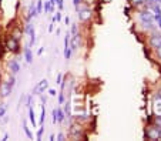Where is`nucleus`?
Returning <instances> with one entry per match:
<instances>
[{
	"label": "nucleus",
	"mask_w": 161,
	"mask_h": 141,
	"mask_svg": "<svg viewBox=\"0 0 161 141\" xmlns=\"http://www.w3.org/2000/svg\"><path fill=\"white\" fill-rule=\"evenodd\" d=\"M61 83V74H58L57 76V84H60Z\"/></svg>",
	"instance_id": "nucleus-34"
},
{
	"label": "nucleus",
	"mask_w": 161,
	"mask_h": 141,
	"mask_svg": "<svg viewBox=\"0 0 161 141\" xmlns=\"http://www.w3.org/2000/svg\"><path fill=\"white\" fill-rule=\"evenodd\" d=\"M9 70L12 74H17L19 71H20V64H19V62L16 58H13V60L9 62Z\"/></svg>",
	"instance_id": "nucleus-9"
},
{
	"label": "nucleus",
	"mask_w": 161,
	"mask_h": 141,
	"mask_svg": "<svg viewBox=\"0 0 161 141\" xmlns=\"http://www.w3.org/2000/svg\"><path fill=\"white\" fill-rule=\"evenodd\" d=\"M43 49H44V47H40V49H39V52H37V54H42V53H43Z\"/></svg>",
	"instance_id": "nucleus-37"
},
{
	"label": "nucleus",
	"mask_w": 161,
	"mask_h": 141,
	"mask_svg": "<svg viewBox=\"0 0 161 141\" xmlns=\"http://www.w3.org/2000/svg\"><path fill=\"white\" fill-rule=\"evenodd\" d=\"M7 111V104H0V118H3Z\"/></svg>",
	"instance_id": "nucleus-19"
},
{
	"label": "nucleus",
	"mask_w": 161,
	"mask_h": 141,
	"mask_svg": "<svg viewBox=\"0 0 161 141\" xmlns=\"http://www.w3.org/2000/svg\"><path fill=\"white\" fill-rule=\"evenodd\" d=\"M6 46H4L2 41H0V60H3V57H4V53H6Z\"/></svg>",
	"instance_id": "nucleus-18"
},
{
	"label": "nucleus",
	"mask_w": 161,
	"mask_h": 141,
	"mask_svg": "<svg viewBox=\"0 0 161 141\" xmlns=\"http://www.w3.org/2000/svg\"><path fill=\"white\" fill-rule=\"evenodd\" d=\"M150 44H151L154 49L161 47V36L160 34H154V36L150 37Z\"/></svg>",
	"instance_id": "nucleus-10"
},
{
	"label": "nucleus",
	"mask_w": 161,
	"mask_h": 141,
	"mask_svg": "<svg viewBox=\"0 0 161 141\" xmlns=\"http://www.w3.org/2000/svg\"><path fill=\"white\" fill-rule=\"evenodd\" d=\"M26 106H27V107H30V106H31V97H30V95L26 98Z\"/></svg>",
	"instance_id": "nucleus-29"
},
{
	"label": "nucleus",
	"mask_w": 161,
	"mask_h": 141,
	"mask_svg": "<svg viewBox=\"0 0 161 141\" xmlns=\"http://www.w3.org/2000/svg\"><path fill=\"white\" fill-rule=\"evenodd\" d=\"M77 12H79V20L80 22H86V20H88V19L91 17V12L90 9H77Z\"/></svg>",
	"instance_id": "nucleus-6"
},
{
	"label": "nucleus",
	"mask_w": 161,
	"mask_h": 141,
	"mask_svg": "<svg viewBox=\"0 0 161 141\" xmlns=\"http://www.w3.org/2000/svg\"><path fill=\"white\" fill-rule=\"evenodd\" d=\"M43 130H44V124H43V126H40L39 127V130H37V140H42V134H43Z\"/></svg>",
	"instance_id": "nucleus-22"
},
{
	"label": "nucleus",
	"mask_w": 161,
	"mask_h": 141,
	"mask_svg": "<svg viewBox=\"0 0 161 141\" xmlns=\"http://www.w3.org/2000/svg\"><path fill=\"white\" fill-rule=\"evenodd\" d=\"M29 120H30L31 126H33V128L36 127V116H34V110L31 108V106L29 107Z\"/></svg>",
	"instance_id": "nucleus-14"
},
{
	"label": "nucleus",
	"mask_w": 161,
	"mask_h": 141,
	"mask_svg": "<svg viewBox=\"0 0 161 141\" xmlns=\"http://www.w3.org/2000/svg\"><path fill=\"white\" fill-rule=\"evenodd\" d=\"M70 34H77V24H71V31Z\"/></svg>",
	"instance_id": "nucleus-27"
},
{
	"label": "nucleus",
	"mask_w": 161,
	"mask_h": 141,
	"mask_svg": "<svg viewBox=\"0 0 161 141\" xmlns=\"http://www.w3.org/2000/svg\"><path fill=\"white\" fill-rule=\"evenodd\" d=\"M12 90H13V87L10 86L7 81H6V83H2V84H0V97H2V98H6L7 95H10Z\"/></svg>",
	"instance_id": "nucleus-5"
},
{
	"label": "nucleus",
	"mask_w": 161,
	"mask_h": 141,
	"mask_svg": "<svg viewBox=\"0 0 161 141\" xmlns=\"http://www.w3.org/2000/svg\"><path fill=\"white\" fill-rule=\"evenodd\" d=\"M64 23H66V26L70 24V17H69V16H66V17H64Z\"/></svg>",
	"instance_id": "nucleus-31"
},
{
	"label": "nucleus",
	"mask_w": 161,
	"mask_h": 141,
	"mask_svg": "<svg viewBox=\"0 0 161 141\" xmlns=\"http://www.w3.org/2000/svg\"><path fill=\"white\" fill-rule=\"evenodd\" d=\"M19 41L20 40L14 39V37L10 34L9 37H7V44H6V49L10 50L12 53H14V54H17V53H20V44H19Z\"/></svg>",
	"instance_id": "nucleus-2"
},
{
	"label": "nucleus",
	"mask_w": 161,
	"mask_h": 141,
	"mask_svg": "<svg viewBox=\"0 0 161 141\" xmlns=\"http://www.w3.org/2000/svg\"><path fill=\"white\" fill-rule=\"evenodd\" d=\"M44 120H46V108L42 107V114H40V126L44 124Z\"/></svg>",
	"instance_id": "nucleus-21"
},
{
	"label": "nucleus",
	"mask_w": 161,
	"mask_h": 141,
	"mask_svg": "<svg viewBox=\"0 0 161 141\" xmlns=\"http://www.w3.org/2000/svg\"><path fill=\"white\" fill-rule=\"evenodd\" d=\"M64 100H66V98H64V91H63V90H61V91H60V94H58V104H63V103H64Z\"/></svg>",
	"instance_id": "nucleus-24"
},
{
	"label": "nucleus",
	"mask_w": 161,
	"mask_h": 141,
	"mask_svg": "<svg viewBox=\"0 0 161 141\" xmlns=\"http://www.w3.org/2000/svg\"><path fill=\"white\" fill-rule=\"evenodd\" d=\"M147 137L151 138V140H155V138H161V126L150 127V128H148V133H147Z\"/></svg>",
	"instance_id": "nucleus-4"
},
{
	"label": "nucleus",
	"mask_w": 161,
	"mask_h": 141,
	"mask_svg": "<svg viewBox=\"0 0 161 141\" xmlns=\"http://www.w3.org/2000/svg\"><path fill=\"white\" fill-rule=\"evenodd\" d=\"M79 44H80V34H73V37H70V49L71 52H76L79 49Z\"/></svg>",
	"instance_id": "nucleus-7"
},
{
	"label": "nucleus",
	"mask_w": 161,
	"mask_h": 141,
	"mask_svg": "<svg viewBox=\"0 0 161 141\" xmlns=\"http://www.w3.org/2000/svg\"><path fill=\"white\" fill-rule=\"evenodd\" d=\"M138 20L144 29H154V14H151V12H148V10L141 12L138 14Z\"/></svg>",
	"instance_id": "nucleus-1"
},
{
	"label": "nucleus",
	"mask_w": 161,
	"mask_h": 141,
	"mask_svg": "<svg viewBox=\"0 0 161 141\" xmlns=\"http://www.w3.org/2000/svg\"><path fill=\"white\" fill-rule=\"evenodd\" d=\"M47 89H49V81L46 79H43L36 84V87H34V90H33V94H42V93H44Z\"/></svg>",
	"instance_id": "nucleus-3"
},
{
	"label": "nucleus",
	"mask_w": 161,
	"mask_h": 141,
	"mask_svg": "<svg viewBox=\"0 0 161 141\" xmlns=\"http://www.w3.org/2000/svg\"><path fill=\"white\" fill-rule=\"evenodd\" d=\"M57 140H58V141H63V140H64V134H58V135H57Z\"/></svg>",
	"instance_id": "nucleus-32"
},
{
	"label": "nucleus",
	"mask_w": 161,
	"mask_h": 141,
	"mask_svg": "<svg viewBox=\"0 0 161 141\" xmlns=\"http://www.w3.org/2000/svg\"><path fill=\"white\" fill-rule=\"evenodd\" d=\"M56 94H57V93H56V90H54V89H49V95H52V97H54Z\"/></svg>",
	"instance_id": "nucleus-28"
},
{
	"label": "nucleus",
	"mask_w": 161,
	"mask_h": 141,
	"mask_svg": "<svg viewBox=\"0 0 161 141\" xmlns=\"http://www.w3.org/2000/svg\"><path fill=\"white\" fill-rule=\"evenodd\" d=\"M157 52L160 53V57H161V47H158V49H157Z\"/></svg>",
	"instance_id": "nucleus-39"
},
{
	"label": "nucleus",
	"mask_w": 161,
	"mask_h": 141,
	"mask_svg": "<svg viewBox=\"0 0 161 141\" xmlns=\"http://www.w3.org/2000/svg\"><path fill=\"white\" fill-rule=\"evenodd\" d=\"M60 20H61V13L57 12V13H56V16L53 17V22H60Z\"/></svg>",
	"instance_id": "nucleus-25"
},
{
	"label": "nucleus",
	"mask_w": 161,
	"mask_h": 141,
	"mask_svg": "<svg viewBox=\"0 0 161 141\" xmlns=\"http://www.w3.org/2000/svg\"><path fill=\"white\" fill-rule=\"evenodd\" d=\"M25 58H26V62H27L29 64L33 62V54H31L30 46H26V49H25Z\"/></svg>",
	"instance_id": "nucleus-13"
},
{
	"label": "nucleus",
	"mask_w": 161,
	"mask_h": 141,
	"mask_svg": "<svg viewBox=\"0 0 161 141\" xmlns=\"http://www.w3.org/2000/svg\"><path fill=\"white\" fill-rule=\"evenodd\" d=\"M66 118V114L61 111V108H57V123H63Z\"/></svg>",
	"instance_id": "nucleus-15"
},
{
	"label": "nucleus",
	"mask_w": 161,
	"mask_h": 141,
	"mask_svg": "<svg viewBox=\"0 0 161 141\" xmlns=\"http://www.w3.org/2000/svg\"><path fill=\"white\" fill-rule=\"evenodd\" d=\"M53 9H54V7L52 6V2H50V0L44 2V13H50V12H53Z\"/></svg>",
	"instance_id": "nucleus-16"
},
{
	"label": "nucleus",
	"mask_w": 161,
	"mask_h": 141,
	"mask_svg": "<svg viewBox=\"0 0 161 141\" xmlns=\"http://www.w3.org/2000/svg\"><path fill=\"white\" fill-rule=\"evenodd\" d=\"M56 4H57V7H58V9H64V2H63V0H56Z\"/></svg>",
	"instance_id": "nucleus-26"
},
{
	"label": "nucleus",
	"mask_w": 161,
	"mask_h": 141,
	"mask_svg": "<svg viewBox=\"0 0 161 141\" xmlns=\"http://www.w3.org/2000/svg\"><path fill=\"white\" fill-rule=\"evenodd\" d=\"M81 3V0H73V4H74V7L76 9H79V4Z\"/></svg>",
	"instance_id": "nucleus-30"
},
{
	"label": "nucleus",
	"mask_w": 161,
	"mask_h": 141,
	"mask_svg": "<svg viewBox=\"0 0 161 141\" xmlns=\"http://www.w3.org/2000/svg\"><path fill=\"white\" fill-rule=\"evenodd\" d=\"M7 140H9V134H7V133H6V134L3 135V141H7Z\"/></svg>",
	"instance_id": "nucleus-35"
},
{
	"label": "nucleus",
	"mask_w": 161,
	"mask_h": 141,
	"mask_svg": "<svg viewBox=\"0 0 161 141\" xmlns=\"http://www.w3.org/2000/svg\"><path fill=\"white\" fill-rule=\"evenodd\" d=\"M153 10H154V20L158 23V27L161 29V9L158 4H154L153 6Z\"/></svg>",
	"instance_id": "nucleus-11"
},
{
	"label": "nucleus",
	"mask_w": 161,
	"mask_h": 141,
	"mask_svg": "<svg viewBox=\"0 0 161 141\" xmlns=\"http://www.w3.org/2000/svg\"><path fill=\"white\" fill-rule=\"evenodd\" d=\"M53 26H54V22H53V23H52V24H50V26H49V31H50V33H52V31H53Z\"/></svg>",
	"instance_id": "nucleus-33"
},
{
	"label": "nucleus",
	"mask_w": 161,
	"mask_h": 141,
	"mask_svg": "<svg viewBox=\"0 0 161 141\" xmlns=\"http://www.w3.org/2000/svg\"><path fill=\"white\" fill-rule=\"evenodd\" d=\"M52 117H53V123H57V108H53L52 111Z\"/></svg>",
	"instance_id": "nucleus-23"
},
{
	"label": "nucleus",
	"mask_w": 161,
	"mask_h": 141,
	"mask_svg": "<svg viewBox=\"0 0 161 141\" xmlns=\"http://www.w3.org/2000/svg\"><path fill=\"white\" fill-rule=\"evenodd\" d=\"M148 2H150V3H153V4H158L157 0H148Z\"/></svg>",
	"instance_id": "nucleus-38"
},
{
	"label": "nucleus",
	"mask_w": 161,
	"mask_h": 141,
	"mask_svg": "<svg viewBox=\"0 0 161 141\" xmlns=\"http://www.w3.org/2000/svg\"><path fill=\"white\" fill-rule=\"evenodd\" d=\"M36 12H37V14H40V13L43 12V2L42 0L36 2Z\"/></svg>",
	"instance_id": "nucleus-20"
},
{
	"label": "nucleus",
	"mask_w": 161,
	"mask_h": 141,
	"mask_svg": "<svg viewBox=\"0 0 161 141\" xmlns=\"http://www.w3.org/2000/svg\"><path fill=\"white\" fill-rule=\"evenodd\" d=\"M141 2H143V0H133V3H134V4H140Z\"/></svg>",
	"instance_id": "nucleus-36"
},
{
	"label": "nucleus",
	"mask_w": 161,
	"mask_h": 141,
	"mask_svg": "<svg viewBox=\"0 0 161 141\" xmlns=\"http://www.w3.org/2000/svg\"><path fill=\"white\" fill-rule=\"evenodd\" d=\"M23 128H25V133H26V135H27V138L33 140V133L30 131V128L27 127V124H26V123H23Z\"/></svg>",
	"instance_id": "nucleus-17"
},
{
	"label": "nucleus",
	"mask_w": 161,
	"mask_h": 141,
	"mask_svg": "<svg viewBox=\"0 0 161 141\" xmlns=\"http://www.w3.org/2000/svg\"><path fill=\"white\" fill-rule=\"evenodd\" d=\"M0 4H2V0H0Z\"/></svg>",
	"instance_id": "nucleus-40"
},
{
	"label": "nucleus",
	"mask_w": 161,
	"mask_h": 141,
	"mask_svg": "<svg viewBox=\"0 0 161 141\" xmlns=\"http://www.w3.org/2000/svg\"><path fill=\"white\" fill-rule=\"evenodd\" d=\"M154 110L157 116H161V94H155L154 97Z\"/></svg>",
	"instance_id": "nucleus-12"
},
{
	"label": "nucleus",
	"mask_w": 161,
	"mask_h": 141,
	"mask_svg": "<svg viewBox=\"0 0 161 141\" xmlns=\"http://www.w3.org/2000/svg\"><path fill=\"white\" fill-rule=\"evenodd\" d=\"M70 135H71L73 138L81 137V135H83V134H81V127H79V126H71V127H70ZM83 138L86 140L87 137H86V135H83Z\"/></svg>",
	"instance_id": "nucleus-8"
}]
</instances>
